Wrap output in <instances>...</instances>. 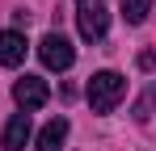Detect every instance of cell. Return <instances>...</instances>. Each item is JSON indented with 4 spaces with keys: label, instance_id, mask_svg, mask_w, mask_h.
I'll return each instance as SVG.
<instances>
[{
    "label": "cell",
    "instance_id": "obj_7",
    "mask_svg": "<svg viewBox=\"0 0 156 151\" xmlns=\"http://www.w3.org/2000/svg\"><path fill=\"white\" fill-rule=\"evenodd\" d=\"M68 143V118H51L38 134V151H63Z\"/></svg>",
    "mask_w": 156,
    "mask_h": 151
},
{
    "label": "cell",
    "instance_id": "obj_8",
    "mask_svg": "<svg viewBox=\"0 0 156 151\" xmlns=\"http://www.w3.org/2000/svg\"><path fill=\"white\" fill-rule=\"evenodd\" d=\"M148 13H152V0H122V17H127V25H144Z\"/></svg>",
    "mask_w": 156,
    "mask_h": 151
},
{
    "label": "cell",
    "instance_id": "obj_3",
    "mask_svg": "<svg viewBox=\"0 0 156 151\" xmlns=\"http://www.w3.org/2000/svg\"><path fill=\"white\" fill-rule=\"evenodd\" d=\"M38 55H42V63H47L51 72H68V67L76 63V50H72V42H68L63 34H47V38L38 42Z\"/></svg>",
    "mask_w": 156,
    "mask_h": 151
},
{
    "label": "cell",
    "instance_id": "obj_1",
    "mask_svg": "<svg viewBox=\"0 0 156 151\" xmlns=\"http://www.w3.org/2000/svg\"><path fill=\"white\" fill-rule=\"evenodd\" d=\"M89 105L97 109V113H114L118 105H122V97H127V76L118 72H97L93 80H89Z\"/></svg>",
    "mask_w": 156,
    "mask_h": 151
},
{
    "label": "cell",
    "instance_id": "obj_6",
    "mask_svg": "<svg viewBox=\"0 0 156 151\" xmlns=\"http://www.w3.org/2000/svg\"><path fill=\"white\" fill-rule=\"evenodd\" d=\"M0 63L4 67H21L26 63V34H17V29L0 34Z\"/></svg>",
    "mask_w": 156,
    "mask_h": 151
},
{
    "label": "cell",
    "instance_id": "obj_4",
    "mask_svg": "<svg viewBox=\"0 0 156 151\" xmlns=\"http://www.w3.org/2000/svg\"><path fill=\"white\" fill-rule=\"evenodd\" d=\"M13 101L21 105V113H34V109H42V105L51 101V88H47V80H38V76H21V80L13 84Z\"/></svg>",
    "mask_w": 156,
    "mask_h": 151
},
{
    "label": "cell",
    "instance_id": "obj_2",
    "mask_svg": "<svg viewBox=\"0 0 156 151\" xmlns=\"http://www.w3.org/2000/svg\"><path fill=\"white\" fill-rule=\"evenodd\" d=\"M76 25L84 42H101L110 34V13H105V0H76Z\"/></svg>",
    "mask_w": 156,
    "mask_h": 151
},
{
    "label": "cell",
    "instance_id": "obj_5",
    "mask_svg": "<svg viewBox=\"0 0 156 151\" xmlns=\"http://www.w3.org/2000/svg\"><path fill=\"white\" fill-rule=\"evenodd\" d=\"M30 143V113H13L9 126H4V134H0V147L4 151H21Z\"/></svg>",
    "mask_w": 156,
    "mask_h": 151
}]
</instances>
